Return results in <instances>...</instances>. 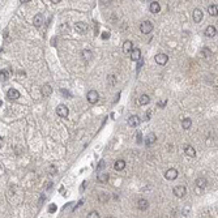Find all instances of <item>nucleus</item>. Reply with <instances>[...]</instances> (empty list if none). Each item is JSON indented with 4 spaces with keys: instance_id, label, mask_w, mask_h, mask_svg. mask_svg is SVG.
Returning a JSON list of instances; mask_svg holds the SVG:
<instances>
[{
    "instance_id": "25",
    "label": "nucleus",
    "mask_w": 218,
    "mask_h": 218,
    "mask_svg": "<svg viewBox=\"0 0 218 218\" xmlns=\"http://www.w3.org/2000/svg\"><path fill=\"white\" fill-rule=\"evenodd\" d=\"M196 186L197 187H201V188H205V186H206V180H205L204 178H199L196 180Z\"/></svg>"
},
{
    "instance_id": "22",
    "label": "nucleus",
    "mask_w": 218,
    "mask_h": 218,
    "mask_svg": "<svg viewBox=\"0 0 218 218\" xmlns=\"http://www.w3.org/2000/svg\"><path fill=\"white\" fill-rule=\"evenodd\" d=\"M208 12H209V14L210 16H213V17H215L218 14V8H217V6H214V4H212V6H209L208 7Z\"/></svg>"
},
{
    "instance_id": "9",
    "label": "nucleus",
    "mask_w": 218,
    "mask_h": 218,
    "mask_svg": "<svg viewBox=\"0 0 218 218\" xmlns=\"http://www.w3.org/2000/svg\"><path fill=\"white\" fill-rule=\"evenodd\" d=\"M75 30H76L77 33H80V34H84L88 30V25L85 24V22H77V24L75 25Z\"/></svg>"
},
{
    "instance_id": "28",
    "label": "nucleus",
    "mask_w": 218,
    "mask_h": 218,
    "mask_svg": "<svg viewBox=\"0 0 218 218\" xmlns=\"http://www.w3.org/2000/svg\"><path fill=\"white\" fill-rule=\"evenodd\" d=\"M48 210H50V213H54V212L56 210V205L51 204V205H50V208H48Z\"/></svg>"
},
{
    "instance_id": "2",
    "label": "nucleus",
    "mask_w": 218,
    "mask_h": 218,
    "mask_svg": "<svg viewBox=\"0 0 218 218\" xmlns=\"http://www.w3.org/2000/svg\"><path fill=\"white\" fill-rule=\"evenodd\" d=\"M98 98H99V95H98L97 90H90V92H88L86 94V99L89 103H92V105H94V103H97Z\"/></svg>"
},
{
    "instance_id": "24",
    "label": "nucleus",
    "mask_w": 218,
    "mask_h": 218,
    "mask_svg": "<svg viewBox=\"0 0 218 218\" xmlns=\"http://www.w3.org/2000/svg\"><path fill=\"white\" fill-rule=\"evenodd\" d=\"M155 135L154 133H149L146 136V140H145V142H146V145H152V144H154L155 142Z\"/></svg>"
},
{
    "instance_id": "7",
    "label": "nucleus",
    "mask_w": 218,
    "mask_h": 218,
    "mask_svg": "<svg viewBox=\"0 0 218 218\" xmlns=\"http://www.w3.org/2000/svg\"><path fill=\"white\" fill-rule=\"evenodd\" d=\"M192 17H193V21H195V22H201L202 17H204V13H202L201 9L196 8V9L193 11V13H192Z\"/></svg>"
},
{
    "instance_id": "5",
    "label": "nucleus",
    "mask_w": 218,
    "mask_h": 218,
    "mask_svg": "<svg viewBox=\"0 0 218 218\" xmlns=\"http://www.w3.org/2000/svg\"><path fill=\"white\" fill-rule=\"evenodd\" d=\"M186 193H187V189H186V187L184 186H176V187H174V195H175L176 197H184L186 196Z\"/></svg>"
},
{
    "instance_id": "3",
    "label": "nucleus",
    "mask_w": 218,
    "mask_h": 218,
    "mask_svg": "<svg viewBox=\"0 0 218 218\" xmlns=\"http://www.w3.org/2000/svg\"><path fill=\"white\" fill-rule=\"evenodd\" d=\"M56 114H58L60 118H67V116H68V114H69V110H68V107H67V106L59 105L58 107H56Z\"/></svg>"
},
{
    "instance_id": "1",
    "label": "nucleus",
    "mask_w": 218,
    "mask_h": 218,
    "mask_svg": "<svg viewBox=\"0 0 218 218\" xmlns=\"http://www.w3.org/2000/svg\"><path fill=\"white\" fill-rule=\"evenodd\" d=\"M152 30H153L152 21H144L140 25V32H141L142 34H149V33H152Z\"/></svg>"
},
{
    "instance_id": "23",
    "label": "nucleus",
    "mask_w": 218,
    "mask_h": 218,
    "mask_svg": "<svg viewBox=\"0 0 218 218\" xmlns=\"http://www.w3.org/2000/svg\"><path fill=\"white\" fill-rule=\"evenodd\" d=\"M192 126V120L189 118H184L183 120H181V127H183V129H189Z\"/></svg>"
},
{
    "instance_id": "30",
    "label": "nucleus",
    "mask_w": 218,
    "mask_h": 218,
    "mask_svg": "<svg viewBox=\"0 0 218 218\" xmlns=\"http://www.w3.org/2000/svg\"><path fill=\"white\" fill-rule=\"evenodd\" d=\"M137 142H141V132H139V133H137Z\"/></svg>"
},
{
    "instance_id": "26",
    "label": "nucleus",
    "mask_w": 218,
    "mask_h": 218,
    "mask_svg": "<svg viewBox=\"0 0 218 218\" xmlns=\"http://www.w3.org/2000/svg\"><path fill=\"white\" fill-rule=\"evenodd\" d=\"M82 58H84L85 60H90V59H92V51L84 50L82 51Z\"/></svg>"
},
{
    "instance_id": "27",
    "label": "nucleus",
    "mask_w": 218,
    "mask_h": 218,
    "mask_svg": "<svg viewBox=\"0 0 218 218\" xmlns=\"http://www.w3.org/2000/svg\"><path fill=\"white\" fill-rule=\"evenodd\" d=\"M88 218H99V214H98V212L93 210V212H90L89 214H88Z\"/></svg>"
},
{
    "instance_id": "16",
    "label": "nucleus",
    "mask_w": 218,
    "mask_h": 218,
    "mask_svg": "<svg viewBox=\"0 0 218 218\" xmlns=\"http://www.w3.org/2000/svg\"><path fill=\"white\" fill-rule=\"evenodd\" d=\"M131 59L133 61H137V60H140V59H141V51H140V48H135V50L132 51Z\"/></svg>"
},
{
    "instance_id": "4",
    "label": "nucleus",
    "mask_w": 218,
    "mask_h": 218,
    "mask_svg": "<svg viewBox=\"0 0 218 218\" xmlns=\"http://www.w3.org/2000/svg\"><path fill=\"white\" fill-rule=\"evenodd\" d=\"M154 60H155V63L159 64V66H165V64L168 61V56L166 55V54H157Z\"/></svg>"
},
{
    "instance_id": "6",
    "label": "nucleus",
    "mask_w": 218,
    "mask_h": 218,
    "mask_svg": "<svg viewBox=\"0 0 218 218\" xmlns=\"http://www.w3.org/2000/svg\"><path fill=\"white\" fill-rule=\"evenodd\" d=\"M165 178L167 179V180H175V179L178 178V170H175V168H168L165 172Z\"/></svg>"
},
{
    "instance_id": "11",
    "label": "nucleus",
    "mask_w": 218,
    "mask_h": 218,
    "mask_svg": "<svg viewBox=\"0 0 218 218\" xmlns=\"http://www.w3.org/2000/svg\"><path fill=\"white\" fill-rule=\"evenodd\" d=\"M7 95H8V98H11V99H17V98H20V92L17 89H9L8 92H7Z\"/></svg>"
},
{
    "instance_id": "29",
    "label": "nucleus",
    "mask_w": 218,
    "mask_h": 218,
    "mask_svg": "<svg viewBox=\"0 0 218 218\" xmlns=\"http://www.w3.org/2000/svg\"><path fill=\"white\" fill-rule=\"evenodd\" d=\"M108 35H110V34H108L107 32H103V33H102V38H103V39H106V38H108Z\"/></svg>"
},
{
    "instance_id": "8",
    "label": "nucleus",
    "mask_w": 218,
    "mask_h": 218,
    "mask_svg": "<svg viewBox=\"0 0 218 218\" xmlns=\"http://www.w3.org/2000/svg\"><path fill=\"white\" fill-rule=\"evenodd\" d=\"M135 48H133V43L131 42V41H126L124 42V45H123V52L124 54H132V51H133Z\"/></svg>"
},
{
    "instance_id": "15",
    "label": "nucleus",
    "mask_w": 218,
    "mask_h": 218,
    "mask_svg": "<svg viewBox=\"0 0 218 218\" xmlns=\"http://www.w3.org/2000/svg\"><path fill=\"white\" fill-rule=\"evenodd\" d=\"M137 206H139L140 210H146L149 208V201H146L145 199H140L139 202H137Z\"/></svg>"
},
{
    "instance_id": "13",
    "label": "nucleus",
    "mask_w": 218,
    "mask_h": 218,
    "mask_svg": "<svg viewBox=\"0 0 218 218\" xmlns=\"http://www.w3.org/2000/svg\"><path fill=\"white\" fill-rule=\"evenodd\" d=\"M128 124L131 127H137L140 124V118L137 115H132L131 118H128Z\"/></svg>"
},
{
    "instance_id": "19",
    "label": "nucleus",
    "mask_w": 218,
    "mask_h": 218,
    "mask_svg": "<svg viewBox=\"0 0 218 218\" xmlns=\"http://www.w3.org/2000/svg\"><path fill=\"white\" fill-rule=\"evenodd\" d=\"M184 152H186V154L188 155V157L193 158L195 155H196V150H195L191 145H186V146H184Z\"/></svg>"
},
{
    "instance_id": "17",
    "label": "nucleus",
    "mask_w": 218,
    "mask_h": 218,
    "mask_svg": "<svg viewBox=\"0 0 218 218\" xmlns=\"http://www.w3.org/2000/svg\"><path fill=\"white\" fill-rule=\"evenodd\" d=\"M124 167H126V162H124L123 159H118L115 163H114V168H115L116 171L124 170Z\"/></svg>"
},
{
    "instance_id": "12",
    "label": "nucleus",
    "mask_w": 218,
    "mask_h": 218,
    "mask_svg": "<svg viewBox=\"0 0 218 218\" xmlns=\"http://www.w3.org/2000/svg\"><path fill=\"white\" fill-rule=\"evenodd\" d=\"M33 24H34V26L39 28L41 25L43 24V14L42 13H38L34 16V20H33Z\"/></svg>"
},
{
    "instance_id": "21",
    "label": "nucleus",
    "mask_w": 218,
    "mask_h": 218,
    "mask_svg": "<svg viewBox=\"0 0 218 218\" xmlns=\"http://www.w3.org/2000/svg\"><path fill=\"white\" fill-rule=\"evenodd\" d=\"M98 180H99L101 183H106V181L108 180V174L103 172V171H99V172H98Z\"/></svg>"
},
{
    "instance_id": "18",
    "label": "nucleus",
    "mask_w": 218,
    "mask_h": 218,
    "mask_svg": "<svg viewBox=\"0 0 218 218\" xmlns=\"http://www.w3.org/2000/svg\"><path fill=\"white\" fill-rule=\"evenodd\" d=\"M52 93V88H51L50 84H45L42 86V94L45 95V97H48V95Z\"/></svg>"
},
{
    "instance_id": "10",
    "label": "nucleus",
    "mask_w": 218,
    "mask_h": 218,
    "mask_svg": "<svg viewBox=\"0 0 218 218\" xmlns=\"http://www.w3.org/2000/svg\"><path fill=\"white\" fill-rule=\"evenodd\" d=\"M217 34V29H215L213 25H209V26H206V29H205V35L209 38L214 37V35Z\"/></svg>"
},
{
    "instance_id": "14",
    "label": "nucleus",
    "mask_w": 218,
    "mask_h": 218,
    "mask_svg": "<svg viewBox=\"0 0 218 218\" xmlns=\"http://www.w3.org/2000/svg\"><path fill=\"white\" fill-rule=\"evenodd\" d=\"M149 9H150V12H152V13H159V11H161L159 3H158V1H153V3H150Z\"/></svg>"
},
{
    "instance_id": "20",
    "label": "nucleus",
    "mask_w": 218,
    "mask_h": 218,
    "mask_svg": "<svg viewBox=\"0 0 218 218\" xmlns=\"http://www.w3.org/2000/svg\"><path fill=\"white\" fill-rule=\"evenodd\" d=\"M149 102H150V98H149V95H148V94H142V95H140V97H139V105L144 106V105H148Z\"/></svg>"
}]
</instances>
